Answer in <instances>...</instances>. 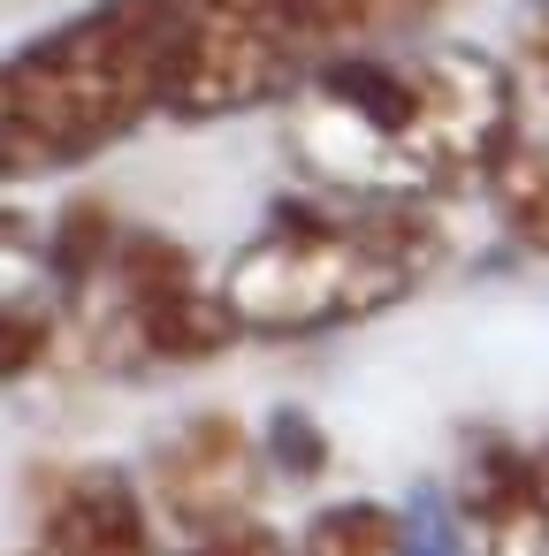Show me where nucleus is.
Masks as SVG:
<instances>
[{"label": "nucleus", "mask_w": 549, "mask_h": 556, "mask_svg": "<svg viewBox=\"0 0 549 556\" xmlns=\"http://www.w3.org/2000/svg\"><path fill=\"white\" fill-rule=\"evenodd\" d=\"M290 146L336 199L488 191L519 146V77L481 47H366L290 100Z\"/></svg>", "instance_id": "1"}, {"label": "nucleus", "mask_w": 549, "mask_h": 556, "mask_svg": "<svg viewBox=\"0 0 549 556\" xmlns=\"http://www.w3.org/2000/svg\"><path fill=\"white\" fill-rule=\"evenodd\" d=\"M184 100V9L176 0H100L54 24L0 77V153L9 176L77 168Z\"/></svg>", "instance_id": "2"}, {"label": "nucleus", "mask_w": 549, "mask_h": 556, "mask_svg": "<svg viewBox=\"0 0 549 556\" xmlns=\"http://www.w3.org/2000/svg\"><path fill=\"white\" fill-rule=\"evenodd\" d=\"M442 267V229L389 199H290L222 267V305L245 336H328L404 305Z\"/></svg>", "instance_id": "3"}, {"label": "nucleus", "mask_w": 549, "mask_h": 556, "mask_svg": "<svg viewBox=\"0 0 549 556\" xmlns=\"http://www.w3.org/2000/svg\"><path fill=\"white\" fill-rule=\"evenodd\" d=\"M184 9V100L176 123L252 115L305 100L336 62L389 47L435 0H176Z\"/></svg>", "instance_id": "4"}, {"label": "nucleus", "mask_w": 549, "mask_h": 556, "mask_svg": "<svg viewBox=\"0 0 549 556\" xmlns=\"http://www.w3.org/2000/svg\"><path fill=\"white\" fill-rule=\"evenodd\" d=\"M92 351L130 358V366H199L229 351L245 328L222 305V282H199L191 252L153 229H123L108 267L70 298Z\"/></svg>", "instance_id": "5"}, {"label": "nucleus", "mask_w": 549, "mask_h": 556, "mask_svg": "<svg viewBox=\"0 0 549 556\" xmlns=\"http://www.w3.org/2000/svg\"><path fill=\"white\" fill-rule=\"evenodd\" d=\"M32 556H161V526L130 472L47 465L32 480Z\"/></svg>", "instance_id": "6"}, {"label": "nucleus", "mask_w": 549, "mask_h": 556, "mask_svg": "<svg viewBox=\"0 0 549 556\" xmlns=\"http://www.w3.org/2000/svg\"><path fill=\"white\" fill-rule=\"evenodd\" d=\"M252 488H260V457H252V434L229 412H199L153 450V503L176 526V541L207 533L222 518H245Z\"/></svg>", "instance_id": "7"}, {"label": "nucleus", "mask_w": 549, "mask_h": 556, "mask_svg": "<svg viewBox=\"0 0 549 556\" xmlns=\"http://www.w3.org/2000/svg\"><path fill=\"white\" fill-rule=\"evenodd\" d=\"M458 518L481 541V556H511L534 533H549L541 518V472L534 450H519L511 434H465V465H458Z\"/></svg>", "instance_id": "8"}, {"label": "nucleus", "mask_w": 549, "mask_h": 556, "mask_svg": "<svg viewBox=\"0 0 549 556\" xmlns=\"http://www.w3.org/2000/svg\"><path fill=\"white\" fill-rule=\"evenodd\" d=\"M298 556H420V533H412L404 510L359 495V503L313 510L305 533H298Z\"/></svg>", "instance_id": "9"}, {"label": "nucleus", "mask_w": 549, "mask_h": 556, "mask_svg": "<svg viewBox=\"0 0 549 556\" xmlns=\"http://www.w3.org/2000/svg\"><path fill=\"white\" fill-rule=\"evenodd\" d=\"M488 206H496V222L511 229V244H526V252H541L549 260V146H511V161L496 168V184H488Z\"/></svg>", "instance_id": "10"}, {"label": "nucleus", "mask_w": 549, "mask_h": 556, "mask_svg": "<svg viewBox=\"0 0 549 556\" xmlns=\"http://www.w3.org/2000/svg\"><path fill=\"white\" fill-rule=\"evenodd\" d=\"M169 556H298V548H283V533L260 510H245V518H222L207 533H184Z\"/></svg>", "instance_id": "11"}, {"label": "nucleus", "mask_w": 549, "mask_h": 556, "mask_svg": "<svg viewBox=\"0 0 549 556\" xmlns=\"http://www.w3.org/2000/svg\"><path fill=\"white\" fill-rule=\"evenodd\" d=\"M47 336H54V313L32 320V298H16L9 305V381H24L32 358H47Z\"/></svg>", "instance_id": "12"}, {"label": "nucleus", "mask_w": 549, "mask_h": 556, "mask_svg": "<svg viewBox=\"0 0 549 556\" xmlns=\"http://www.w3.org/2000/svg\"><path fill=\"white\" fill-rule=\"evenodd\" d=\"M534 472H541V518H549V442L534 450Z\"/></svg>", "instance_id": "13"}]
</instances>
